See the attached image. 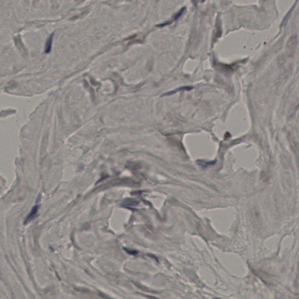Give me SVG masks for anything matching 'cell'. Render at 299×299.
Returning a JSON list of instances; mask_svg holds the SVG:
<instances>
[{
  "mask_svg": "<svg viewBox=\"0 0 299 299\" xmlns=\"http://www.w3.org/2000/svg\"><path fill=\"white\" fill-rule=\"evenodd\" d=\"M37 211H38V206H34L33 208V209H32L29 215L27 216V217L25 220V223H28L30 220H32L36 216V215Z\"/></svg>",
  "mask_w": 299,
  "mask_h": 299,
  "instance_id": "cell-1",
  "label": "cell"
},
{
  "mask_svg": "<svg viewBox=\"0 0 299 299\" xmlns=\"http://www.w3.org/2000/svg\"><path fill=\"white\" fill-rule=\"evenodd\" d=\"M52 39H53V36H51L49 38V39L47 40V41L46 42V47H45V53H48L50 51L51 47V44H52Z\"/></svg>",
  "mask_w": 299,
  "mask_h": 299,
  "instance_id": "cell-2",
  "label": "cell"
},
{
  "mask_svg": "<svg viewBox=\"0 0 299 299\" xmlns=\"http://www.w3.org/2000/svg\"><path fill=\"white\" fill-rule=\"evenodd\" d=\"M191 88H192V87H182V88H179V89H177V90H176V91L175 90V91H172V92H170V94H172V93H174V92H177V91H179V90H186H186H189V89H191Z\"/></svg>",
  "mask_w": 299,
  "mask_h": 299,
  "instance_id": "cell-3",
  "label": "cell"
}]
</instances>
